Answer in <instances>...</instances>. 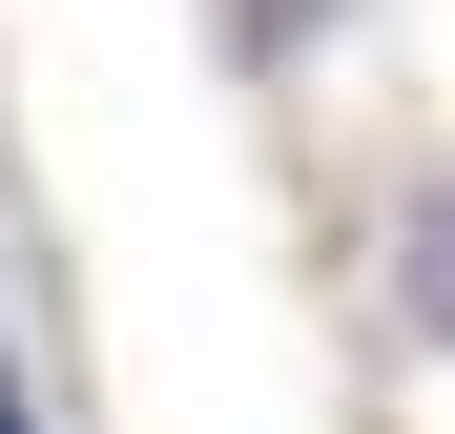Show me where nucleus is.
I'll use <instances>...</instances> for the list:
<instances>
[{
    "mask_svg": "<svg viewBox=\"0 0 455 434\" xmlns=\"http://www.w3.org/2000/svg\"><path fill=\"white\" fill-rule=\"evenodd\" d=\"M394 289H414V331L455 351V186H435V207H414V228H394Z\"/></svg>",
    "mask_w": 455,
    "mask_h": 434,
    "instance_id": "obj_1",
    "label": "nucleus"
},
{
    "mask_svg": "<svg viewBox=\"0 0 455 434\" xmlns=\"http://www.w3.org/2000/svg\"><path fill=\"white\" fill-rule=\"evenodd\" d=\"M311 21H352V0H228V42H249V62H290Z\"/></svg>",
    "mask_w": 455,
    "mask_h": 434,
    "instance_id": "obj_2",
    "label": "nucleus"
},
{
    "mask_svg": "<svg viewBox=\"0 0 455 434\" xmlns=\"http://www.w3.org/2000/svg\"><path fill=\"white\" fill-rule=\"evenodd\" d=\"M0 434H42V393H21V331H0Z\"/></svg>",
    "mask_w": 455,
    "mask_h": 434,
    "instance_id": "obj_3",
    "label": "nucleus"
}]
</instances>
